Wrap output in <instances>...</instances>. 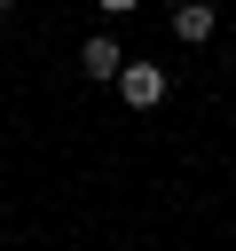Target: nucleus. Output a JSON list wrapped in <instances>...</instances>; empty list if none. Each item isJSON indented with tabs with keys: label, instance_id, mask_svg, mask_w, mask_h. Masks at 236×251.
Wrapping results in <instances>:
<instances>
[{
	"label": "nucleus",
	"instance_id": "obj_1",
	"mask_svg": "<svg viewBox=\"0 0 236 251\" xmlns=\"http://www.w3.org/2000/svg\"><path fill=\"white\" fill-rule=\"evenodd\" d=\"M118 94H126L134 110H157V102H165V71H157V63H118Z\"/></svg>",
	"mask_w": 236,
	"mask_h": 251
},
{
	"label": "nucleus",
	"instance_id": "obj_2",
	"mask_svg": "<svg viewBox=\"0 0 236 251\" xmlns=\"http://www.w3.org/2000/svg\"><path fill=\"white\" fill-rule=\"evenodd\" d=\"M212 31H220V8H205V0H181V8H173V39H181V47H205Z\"/></svg>",
	"mask_w": 236,
	"mask_h": 251
},
{
	"label": "nucleus",
	"instance_id": "obj_3",
	"mask_svg": "<svg viewBox=\"0 0 236 251\" xmlns=\"http://www.w3.org/2000/svg\"><path fill=\"white\" fill-rule=\"evenodd\" d=\"M118 63H126V55H118V39H110V31H94V39L79 47V71H87V78H118Z\"/></svg>",
	"mask_w": 236,
	"mask_h": 251
},
{
	"label": "nucleus",
	"instance_id": "obj_4",
	"mask_svg": "<svg viewBox=\"0 0 236 251\" xmlns=\"http://www.w3.org/2000/svg\"><path fill=\"white\" fill-rule=\"evenodd\" d=\"M94 8H102V16H134L142 0H94Z\"/></svg>",
	"mask_w": 236,
	"mask_h": 251
},
{
	"label": "nucleus",
	"instance_id": "obj_5",
	"mask_svg": "<svg viewBox=\"0 0 236 251\" xmlns=\"http://www.w3.org/2000/svg\"><path fill=\"white\" fill-rule=\"evenodd\" d=\"M0 8H16V0H0Z\"/></svg>",
	"mask_w": 236,
	"mask_h": 251
}]
</instances>
